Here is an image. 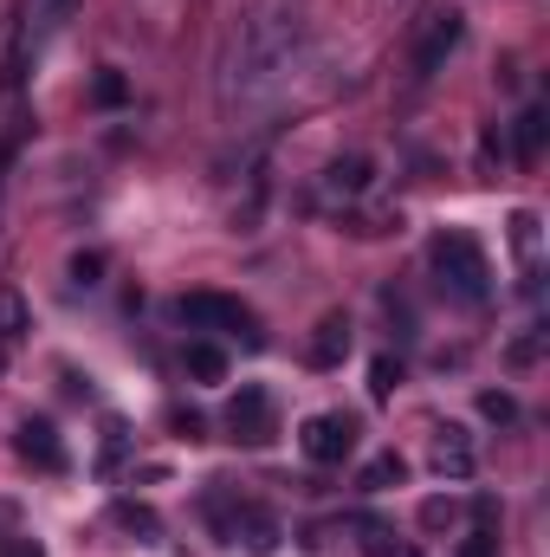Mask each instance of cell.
I'll return each instance as SVG.
<instances>
[{
    "instance_id": "cell-1",
    "label": "cell",
    "mask_w": 550,
    "mask_h": 557,
    "mask_svg": "<svg viewBox=\"0 0 550 557\" xmlns=\"http://www.w3.org/2000/svg\"><path fill=\"white\" fill-rule=\"evenodd\" d=\"M434 273H440V292H453L460 305H486L492 298V260H486V247L466 234V227H447V234H434Z\"/></svg>"
},
{
    "instance_id": "cell-2",
    "label": "cell",
    "mask_w": 550,
    "mask_h": 557,
    "mask_svg": "<svg viewBox=\"0 0 550 557\" xmlns=\"http://www.w3.org/2000/svg\"><path fill=\"white\" fill-rule=\"evenodd\" d=\"M208 506H214V519H221V532H227L234 545H247L253 557H273L278 552V519L266 512V506H247V499L234 506L227 493H214Z\"/></svg>"
},
{
    "instance_id": "cell-3",
    "label": "cell",
    "mask_w": 550,
    "mask_h": 557,
    "mask_svg": "<svg viewBox=\"0 0 550 557\" xmlns=\"http://www.w3.org/2000/svg\"><path fill=\"white\" fill-rule=\"evenodd\" d=\"M175 311H182V324H195V331H234V337L247 331V344H253V350L266 344V337L253 331V311H247L240 298H221V292H188Z\"/></svg>"
},
{
    "instance_id": "cell-4",
    "label": "cell",
    "mask_w": 550,
    "mask_h": 557,
    "mask_svg": "<svg viewBox=\"0 0 550 557\" xmlns=\"http://www.w3.org/2000/svg\"><path fill=\"white\" fill-rule=\"evenodd\" d=\"M298 441H304V460H317V467H343V460L357 454V416H311Z\"/></svg>"
},
{
    "instance_id": "cell-5",
    "label": "cell",
    "mask_w": 550,
    "mask_h": 557,
    "mask_svg": "<svg viewBox=\"0 0 550 557\" xmlns=\"http://www.w3.org/2000/svg\"><path fill=\"white\" fill-rule=\"evenodd\" d=\"M227 428H234V441H247V447H266L278 428H273V396L260 389V383H247L234 403H227Z\"/></svg>"
},
{
    "instance_id": "cell-6",
    "label": "cell",
    "mask_w": 550,
    "mask_h": 557,
    "mask_svg": "<svg viewBox=\"0 0 550 557\" xmlns=\"http://www.w3.org/2000/svg\"><path fill=\"white\" fill-rule=\"evenodd\" d=\"M460 33H466V20H460V13H434V26H427V33H421V46H414V72H421V78H434V72H440V59L460 46Z\"/></svg>"
},
{
    "instance_id": "cell-7",
    "label": "cell",
    "mask_w": 550,
    "mask_h": 557,
    "mask_svg": "<svg viewBox=\"0 0 550 557\" xmlns=\"http://www.w3.org/2000/svg\"><path fill=\"white\" fill-rule=\"evenodd\" d=\"M13 447H20V460H33L39 473H59V467H65V447H59V434H52V421H20V434H13Z\"/></svg>"
},
{
    "instance_id": "cell-8",
    "label": "cell",
    "mask_w": 550,
    "mask_h": 557,
    "mask_svg": "<svg viewBox=\"0 0 550 557\" xmlns=\"http://www.w3.org/2000/svg\"><path fill=\"white\" fill-rule=\"evenodd\" d=\"M479 467V454H473V434L466 428H440V441H434V473H447V480H466Z\"/></svg>"
},
{
    "instance_id": "cell-9",
    "label": "cell",
    "mask_w": 550,
    "mask_h": 557,
    "mask_svg": "<svg viewBox=\"0 0 550 557\" xmlns=\"http://www.w3.org/2000/svg\"><path fill=\"white\" fill-rule=\"evenodd\" d=\"M343 357H350V318L330 311V318L317 324V337H311V363H317V370H337Z\"/></svg>"
},
{
    "instance_id": "cell-10",
    "label": "cell",
    "mask_w": 550,
    "mask_h": 557,
    "mask_svg": "<svg viewBox=\"0 0 550 557\" xmlns=\"http://www.w3.org/2000/svg\"><path fill=\"white\" fill-rule=\"evenodd\" d=\"M20 337H26V298L7 285V292H0V370H7V357H13Z\"/></svg>"
},
{
    "instance_id": "cell-11",
    "label": "cell",
    "mask_w": 550,
    "mask_h": 557,
    "mask_svg": "<svg viewBox=\"0 0 550 557\" xmlns=\"http://www.w3.org/2000/svg\"><path fill=\"white\" fill-rule=\"evenodd\" d=\"M324 188H330V195H363V188H370V156H343V162H330Z\"/></svg>"
},
{
    "instance_id": "cell-12",
    "label": "cell",
    "mask_w": 550,
    "mask_h": 557,
    "mask_svg": "<svg viewBox=\"0 0 550 557\" xmlns=\"http://www.w3.org/2000/svg\"><path fill=\"white\" fill-rule=\"evenodd\" d=\"M402 480H409V460H402V454H376L357 486H363V493H389V486H402Z\"/></svg>"
},
{
    "instance_id": "cell-13",
    "label": "cell",
    "mask_w": 550,
    "mask_h": 557,
    "mask_svg": "<svg viewBox=\"0 0 550 557\" xmlns=\"http://www.w3.org/2000/svg\"><path fill=\"white\" fill-rule=\"evenodd\" d=\"M188 376L195 383H221L227 376V350L221 344H188Z\"/></svg>"
},
{
    "instance_id": "cell-14",
    "label": "cell",
    "mask_w": 550,
    "mask_h": 557,
    "mask_svg": "<svg viewBox=\"0 0 550 557\" xmlns=\"http://www.w3.org/2000/svg\"><path fill=\"white\" fill-rule=\"evenodd\" d=\"M124 98H130V78H124V72H111V65H104V72H98V85H91V104H104V111H117V104H124Z\"/></svg>"
},
{
    "instance_id": "cell-15",
    "label": "cell",
    "mask_w": 550,
    "mask_h": 557,
    "mask_svg": "<svg viewBox=\"0 0 550 557\" xmlns=\"http://www.w3.org/2000/svg\"><path fill=\"white\" fill-rule=\"evenodd\" d=\"M396 389H402V363H396V357H376V363H370V396L389 403Z\"/></svg>"
},
{
    "instance_id": "cell-16",
    "label": "cell",
    "mask_w": 550,
    "mask_h": 557,
    "mask_svg": "<svg viewBox=\"0 0 550 557\" xmlns=\"http://www.w3.org/2000/svg\"><path fill=\"white\" fill-rule=\"evenodd\" d=\"M538 149H545V111H525L518 117V162H538Z\"/></svg>"
},
{
    "instance_id": "cell-17",
    "label": "cell",
    "mask_w": 550,
    "mask_h": 557,
    "mask_svg": "<svg viewBox=\"0 0 550 557\" xmlns=\"http://www.w3.org/2000/svg\"><path fill=\"white\" fill-rule=\"evenodd\" d=\"M512 247H518V260H538V214H512Z\"/></svg>"
},
{
    "instance_id": "cell-18",
    "label": "cell",
    "mask_w": 550,
    "mask_h": 557,
    "mask_svg": "<svg viewBox=\"0 0 550 557\" xmlns=\"http://www.w3.org/2000/svg\"><path fill=\"white\" fill-rule=\"evenodd\" d=\"M111 519H117V525H130V532H142V539H155V532H162V525H155V512H149V506H130V499H117V512H111Z\"/></svg>"
},
{
    "instance_id": "cell-19",
    "label": "cell",
    "mask_w": 550,
    "mask_h": 557,
    "mask_svg": "<svg viewBox=\"0 0 550 557\" xmlns=\"http://www.w3.org/2000/svg\"><path fill=\"white\" fill-rule=\"evenodd\" d=\"M479 416H486V421H512V416H518V403H512L505 389H486V396H479Z\"/></svg>"
},
{
    "instance_id": "cell-20",
    "label": "cell",
    "mask_w": 550,
    "mask_h": 557,
    "mask_svg": "<svg viewBox=\"0 0 550 557\" xmlns=\"http://www.w3.org/2000/svg\"><path fill=\"white\" fill-rule=\"evenodd\" d=\"M124 447H130V441H124V421H111V428H104V460H98V467L111 473V467L124 460Z\"/></svg>"
},
{
    "instance_id": "cell-21",
    "label": "cell",
    "mask_w": 550,
    "mask_h": 557,
    "mask_svg": "<svg viewBox=\"0 0 550 557\" xmlns=\"http://www.w3.org/2000/svg\"><path fill=\"white\" fill-rule=\"evenodd\" d=\"M460 557H499V532H492V525H479V532L460 545Z\"/></svg>"
},
{
    "instance_id": "cell-22",
    "label": "cell",
    "mask_w": 550,
    "mask_h": 557,
    "mask_svg": "<svg viewBox=\"0 0 550 557\" xmlns=\"http://www.w3.org/2000/svg\"><path fill=\"white\" fill-rule=\"evenodd\" d=\"M98 273H104V253H78V260H72V278H78V285H98Z\"/></svg>"
},
{
    "instance_id": "cell-23",
    "label": "cell",
    "mask_w": 550,
    "mask_h": 557,
    "mask_svg": "<svg viewBox=\"0 0 550 557\" xmlns=\"http://www.w3.org/2000/svg\"><path fill=\"white\" fill-rule=\"evenodd\" d=\"M370 557H421V552H414V545H396L389 532H376V539H370Z\"/></svg>"
},
{
    "instance_id": "cell-24",
    "label": "cell",
    "mask_w": 550,
    "mask_h": 557,
    "mask_svg": "<svg viewBox=\"0 0 550 557\" xmlns=\"http://www.w3.org/2000/svg\"><path fill=\"white\" fill-rule=\"evenodd\" d=\"M447 519H453V506H447V499H427V506H421V525H434V532H440Z\"/></svg>"
},
{
    "instance_id": "cell-25",
    "label": "cell",
    "mask_w": 550,
    "mask_h": 557,
    "mask_svg": "<svg viewBox=\"0 0 550 557\" xmlns=\"http://www.w3.org/2000/svg\"><path fill=\"white\" fill-rule=\"evenodd\" d=\"M7 557H46V552H39L33 539H20V545H13V552H7Z\"/></svg>"
},
{
    "instance_id": "cell-26",
    "label": "cell",
    "mask_w": 550,
    "mask_h": 557,
    "mask_svg": "<svg viewBox=\"0 0 550 557\" xmlns=\"http://www.w3.org/2000/svg\"><path fill=\"white\" fill-rule=\"evenodd\" d=\"M52 7H65V0H52Z\"/></svg>"
}]
</instances>
